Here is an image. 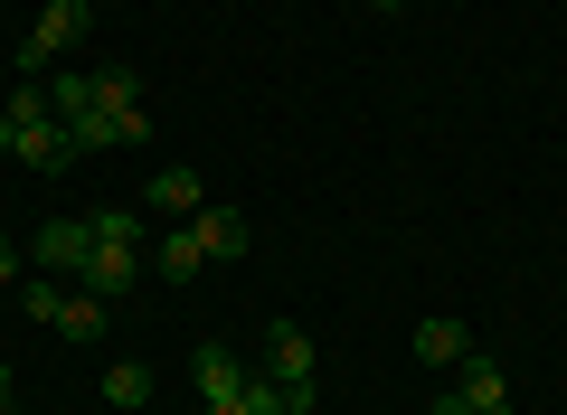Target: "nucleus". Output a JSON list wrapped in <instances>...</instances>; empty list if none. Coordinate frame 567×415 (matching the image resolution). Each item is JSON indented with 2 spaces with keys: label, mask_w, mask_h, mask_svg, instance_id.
I'll list each match as a JSON object with an SVG mask.
<instances>
[{
  "label": "nucleus",
  "mask_w": 567,
  "mask_h": 415,
  "mask_svg": "<svg viewBox=\"0 0 567 415\" xmlns=\"http://www.w3.org/2000/svg\"><path fill=\"white\" fill-rule=\"evenodd\" d=\"M189 377H199V396H208V415H218V406H237V396H246V377H256V369H246L237 350H218V340H208V350L189 359Z\"/></svg>",
  "instance_id": "obj_6"
},
{
  "label": "nucleus",
  "mask_w": 567,
  "mask_h": 415,
  "mask_svg": "<svg viewBox=\"0 0 567 415\" xmlns=\"http://www.w3.org/2000/svg\"><path fill=\"white\" fill-rule=\"evenodd\" d=\"M142 208H171V218H199V208H208V189H199V170H162L152 189H142Z\"/></svg>",
  "instance_id": "obj_11"
},
{
  "label": "nucleus",
  "mask_w": 567,
  "mask_h": 415,
  "mask_svg": "<svg viewBox=\"0 0 567 415\" xmlns=\"http://www.w3.org/2000/svg\"><path fill=\"white\" fill-rule=\"evenodd\" d=\"M181 227L199 237V256H208V264L246 256V218H237V208H199V218H181Z\"/></svg>",
  "instance_id": "obj_7"
},
{
  "label": "nucleus",
  "mask_w": 567,
  "mask_h": 415,
  "mask_svg": "<svg viewBox=\"0 0 567 415\" xmlns=\"http://www.w3.org/2000/svg\"><path fill=\"white\" fill-rule=\"evenodd\" d=\"M416 359H425V369H464L473 331H464V321H416Z\"/></svg>",
  "instance_id": "obj_10"
},
{
  "label": "nucleus",
  "mask_w": 567,
  "mask_h": 415,
  "mask_svg": "<svg viewBox=\"0 0 567 415\" xmlns=\"http://www.w3.org/2000/svg\"><path fill=\"white\" fill-rule=\"evenodd\" d=\"M76 39H85V0H48L39 20H29V39H20V76H48Z\"/></svg>",
  "instance_id": "obj_3"
},
{
  "label": "nucleus",
  "mask_w": 567,
  "mask_h": 415,
  "mask_svg": "<svg viewBox=\"0 0 567 415\" xmlns=\"http://www.w3.org/2000/svg\"><path fill=\"white\" fill-rule=\"evenodd\" d=\"M133 264H142V246H95V264H85V293L95 302H114V293H133Z\"/></svg>",
  "instance_id": "obj_9"
},
{
  "label": "nucleus",
  "mask_w": 567,
  "mask_h": 415,
  "mask_svg": "<svg viewBox=\"0 0 567 415\" xmlns=\"http://www.w3.org/2000/svg\"><path fill=\"white\" fill-rule=\"evenodd\" d=\"M425 415H473V406H464V396H454V387H445V396H435V406H425Z\"/></svg>",
  "instance_id": "obj_18"
},
{
  "label": "nucleus",
  "mask_w": 567,
  "mask_h": 415,
  "mask_svg": "<svg viewBox=\"0 0 567 415\" xmlns=\"http://www.w3.org/2000/svg\"><path fill=\"white\" fill-rule=\"evenodd\" d=\"M199 237H189V227H171V237H162V274H199Z\"/></svg>",
  "instance_id": "obj_16"
},
{
  "label": "nucleus",
  "mask_w": 567,
  "mask_h": 415,
  "mask_svg": "<svg viewBox=\"0 0 567 415\" xmlns=\"http://www.w3.org/2000/svg\"><path fill=\"white\" fill-rule=\"evenodd\" d=\"M369 10H406V0H369Z\"/></svg>",
  "instance_id": "obj_20"
},
{
  "label": "nucleus",
  "mask_w": 567,
  "mask_h": 415,
  "mask_svg": "<svg viewBox=\"0 0 567 415\" xmlns=\"http://www.w3.org/2000/svg\"><path fill=\"white\" fill-rule=\"evenodd\" d=\"M48 331H58V340H95L104 331V302L95 293H58V302H48Z\"/></svg>",
  "instance_id": "obj_12"
},
{
  "label": "nucleus",
  "mask_w": 567,
  "mask_h": 415,
  "mask_svg": "<svg viewBox=\"0 0 567 415\" xmlns=\"http://www.w3.org/2000/svg\"><path fill=\"white\" fill-rule=\"evenodd\" d=\"M66 133H76V152H114V142H142V133H152V114H142V95H133V104H95V114L66 123Z\"/></svg>",
  "instance_id": "obj_5"
},
{
  "label": "nucleus",
  "mask_w": 567,
  "mask_h": 415,
  "mask_svg": "<svg viewBox=\"0 0 567 415\" xmlns=\"http://www.w3.org/2000/svg\"><path fill=\"white\" fill-rule=\"evenodd\" d=\"M39 264H48L58 283H76L85 264H95V227H85V218H48V227H39Z\"/></svg>",
  "instance_id": "obj_4"
},
{
  "label": "nucleus",
  "mask_w": 567,
  "mask_h": 415,
  "mask_svg": "<svg viewBox=\"0 0 567 415\" xmlns=\"http://www.w3.org/2000/svg\"><path fill=\"white\" fill-rule=\"evenodd\" d=\"M0 160H29V170H48V179H58L66 160H85L76 133L48 114V85H20V95L0 104Z\"/></svg>",
  "instance_id": "obj_1"
},
{
  "label": "nucleus",
  "mask_w": 567,
  "mask_h": 415,
  "mask_svg": "<svg viewBox=\"0 0 567 415\" xmlns=\"http://www.w3.org/2000/svg\"><path fill=\"white\" fill-rule=\"evenodd\" d=\"M0 283H20V246L10 237H0Z\"/></svg>",
  "instance_id": "obj_17"
},
{
  "label": "nucleus",
  "mask_w": 567,
  "mask_h": 415,
  "mask_svg": "<svg viewBox=\"0 0 567 415\" xmlns=\"http://www.w3.org/2000/svg\"><path fill=\"white\" fill-rule=\"evenodd\" d=\"M265 377L284 387V406H293V415L322 406V377H312V340L293 331V321H275V331H265Z\"/></svg>",
  "instance_id": "obj_2"
},
{
  "label": "nucleus",
  "mask_w": 567,
  "mask_h": 415,
  "mask_svg": "<svg viewBox=\"0 0 567 415\" xmlns=\"http://www.w3.org/2000/svg\"><path fill=\"white\" fill-rule=\"evenodd\" d=\"M95 246H142V208H95Z\"/></svg>",
  "instance_id": "obj_15"
},
{
  "label": "nucleus",
  "mask_w": 567,
  "mask_h": 415,
  "mask_svg": "<svg viewBox=\"0 0 567 415\" xmlns=\"http://www.w3.org/2000/svg\"><path fill=\"white\" fill-rule=\"evenodd\" d=\"M454 396H464L473 415H511V377L492 369V359H464V369H454Z\"/></svg>",
  "instance_id": "obj_8"
},
{
  "label": "nucleus",
  "mask_w": 567,
  "mask_h": 415,
  "mask_svg": "<svg viewBox=\"0 0 567 415\" xmlns=\"http://www.w3.org/2000/svg\"><path fill=\"white\" fill-rule=\"evenodd\" d=\"M0 415H20V396H10V359H0Z\"/></svg>",
  "instance_id": "obj_19"
},
{
  "label": "nucleus",
  "mask_w": 567,
  "mask_h": 415,
  "mask_svg": "<svg viewBox=\"0 0 567 415\" xmlns=\"http://www.w3.org/2000/svg\"><path fill=\"white\" fill-rule=\"evenodd\" d=\"M48 114H58V123H85V114H95V76L58 66V95H48Z\"/></svg>",
  "instance_id": "obj_13"
},
{
  "label": "nucleus",
  "mask_w": 567,
  "mask_h": 415,
  "mask_svg": "<svg viewBox=\"0 0 567 415\" xmlns=\"http://www.w3.org/2000/svg\"><path fill=\"white\" fill-rule=\"evenodd\" d=\"M104 396H114V406H142V396H152V369H142V359H114V369H104Z\"/></svg>",
  "instance_id": "obj_14"
}]
</instances>
